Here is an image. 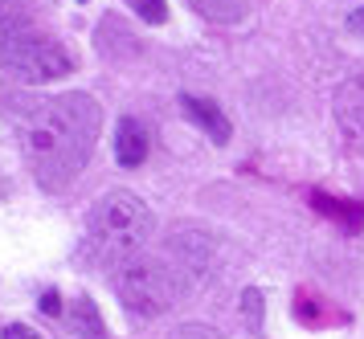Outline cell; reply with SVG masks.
I'll return each mask as SVG.
<instances>
[{
    "instance_id": "1",
    "label": "cell",
    "mask_w": 364,
    "mask_h": 339,
    "mask_svg": "<svg viewBox=\"0 0 364 339\" xmlns=\"http://www.w3.org/2000/svg\"><path fill=\"white\" fill-rule=\"evenodd\" d=\"M13 114V131L25 163L46 188H66L82 172V163L95 151L102 111L90 95H50V98H25Z\"/></svg>"
},
{
    "instance_id": "9",
    "label": "cell",
    "mask_w": 364,
    "mask_h": 339,
    "mask_svg": "<svg viewBox=\"0 0 364 339\" xmlns=\"http://www.w3.org/2000/svg\"><path fill=\"white\" fill-rule=\"evenodd\" d=\"M70 331L78 339H107V323H102V315H99V307L90 303V298H78L74 307H70Z\"/></svg>"
},
{
    "instance_id": "3",
    "label": "cell",
    "mask_w": 364,
    "mask_h": 339,
    "mask_svg": "<svg viewBox=\"0 0 364 339\" xmlns=\"http://www.w3.org/2000/svg\"><path fill=\"white\" fill-rule=\"evenodd\" d=\"M184 291L181 266H172L168 258H156V254H132L127 262L115 266V294L123 298V307L132 315H144V319H156L164 315Z\"/></svg>"
},
{
    "instance_id": "10",
    "label": "cell",
    "mask_w": 364,
    "mask_h": 339,
    "mask_svg": "<svg viewBox=\"0 0 364 339\" xmlns=\"http://www.w3.org/2000/svg\"><path fill=\"white\" fill-rule=\"evenodd\" d=\"M193 9L209 21H221V25H233L250 13V0H193Z\"/></svg>"
},
{
    "instance_id": "11",
    "label": "cell",
    "mask_w": 364,
    "mask_h": 339,
    "mask_svg": "<svg viewBox=\"0 0 364 339\" xmlns=\"http://www.w3.org/2000/svg\"><path fill=\"white\" fill-rule=\"evenodd\" d=\"M132 13H139L148 25H164V16H168V4L164 0H123Z\"/></svg>"
},
{
    "instance_id": "16",
    "label": "cell",
    "mask_w": 364,
    "mask_h": 339,
    "mask_svg": "<svg viewBox=\"0 0 364 339\" xmlns=\"http://www.w3.org/2000/svg\"><path fill=\"white\" fill-rule=\"evenodd\" d=\"M348 29H352V33H360V37H364V9H356V13L348 16Z\"/></svg>"
},
{
    "instance_id": "8",
    "label": "cell",
    "mask_w": 364,
    "mask_h": 339,
    "mask_svg": "<svg viewBox=\"0 0 364 339\" xmlns=\"http://www.w3.org/2000/svg\"><path fill=\"white\" fill-rule=\"evenodd\" d=\"M181 107L188 111V119H193L200 131H209V139H213V144H230V119L217 111L209 98L184 95V98H181Z\"/></svg>"
},
{
    "instance_id": "2",
    "label": "cell",
    "mask_w": 364,
    "mask_h": 339,
    "mask_svg": "<svg viewBox=\"0 0 364 339\" xmlns=\"http://www.w3.org/2000/svg\"><path fill=\"white\" fill-rule=\"evenodd\" d=\"M151 237V209L135 193H107L95 200V209L86 217V258L90 262H127L132 254L144 249Z\"/></svg>"
},
{
    "instance_id": "7",
    "label": "cell",
    "mask_w": 364,
    "mask_h": 339,
    "mask_svg": "<svg viewBox=\"0 0 364 339\" xmlns=\"http://www.w3.org/2000/svg\"><path fill=\"white\" fill-rule=\"evenodd\" d=\"M33 16L21 0H0V58L13 45H21L25 37H33Z\"/></svg>"
},
{
    "instance_id": "17",
    "label": "cell",
    "mask_w": 364,
    "mask_h": 339,
    "mask_svg": "<svg viewBox=\"0 0 364 339\" xmlns=\"http://www.w3.org/2000/svg\"><path fill=\"white\" fill-rule=\"evenodd\" d=\"M0 193H4V184H0Z\"/></svg>"
},
{
    "instance_id": "6",
    "label": "cell",
    "mask_w": 364,
    "mask_h": 339,
    "mask_svg": "<svg viewBox=\"0 0 364 339\" xmlns=\"http://www.w3.org/2000/svg\"><path fill=\"white\" fill-rule=\"evenodd\" d=\"M115 160L123 168H139V163L148 160V131L132 114H123L115 123Z\"/></svg>"
},
{
    "instance_id": "14",
    "label": "cell",
    "mask_w": 364,
    "mask_h": 339,
    "mask_svg": "<svg viewBox=\"0 0 364 339\" xmlns=\"http://www.w3.org/2000/svg\"><path fill=\"white\" fill-rule=\"evenodd\" d=\"M4 339H37L33 327H25V323H9L4 327Z\"/></svg>"
},
{
    "instance_id": "12",
    "label": "cell",
    "mask_w": 364,
    "mask_h": 339,
    "mask_svg": "<svg viewBox=\"0 0 364 339\" xmlns=\"http://www.w3.org/2000/svg\"><path fill=\"white\" fill-rule=\"evenodd\" d=\"M242 311H246L250 331H262V291H242Z\"/></svg>"
},
{
    "instance_id": "5",
    "label": "cell",
    "mask_w": 364,
    "mask_h": 339,
    "mask_svg": "<svg viewBox=\"0 0 364 339\" xmlns=\"http://www.w3.org/2000/svg\"><path fill=\"white\" fill-rule=\"evenodd\" d=\"M336 123L344 131V139L364 156V78H352L336 95Z\"/></svg>"
},
{
    "instance_id": "15",
    "label": "cell",
    "mask_w": 364,
    "mask_h": 339,
    "mask_svg": "<svg viewBox=\"0 0 364 339\" xmlns=\"http://www.w3.org/2000/svg\"><path fill=\"white\" fill-rule=\"evenodd\" d=\"M58 303H62V298H58V291L41 294V311H46V315H62V307H58Z\"/></svg>"
},
{
    "instance_id": "13",
    "label": "cell",
    "mask_w": 364,
    "mask_h": 339,
    "mask_svg": "<svg viewBox=\"0 0 364 339\" xmlns=\"http://www.w3.org/2000/svg\"><path fill=\"white\" fill-rule=\"evenodd\" d=\"M172 339H217V335L209 331V327H200V323H184Z\"/></svg>"
},
{
    "instance_id": "4",
    "label": "cell",
    "mask_w": 364,
    "mask_h": 339,
    "mask_svg": "<svg viewBox=\"0 0 364 339\" xmlns=\"http://www.w3.org/2000/svg\"><path fill=\"white\" fill-rule=\"evenodd\" d=\"M4 70H13L17 78L25 82H50V78H66L70 70H74V53H70L62 41H53V37H25L21 45H13L4 58H0Z\"/></svg>"
}]
</instances>
